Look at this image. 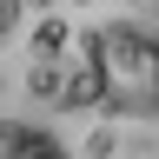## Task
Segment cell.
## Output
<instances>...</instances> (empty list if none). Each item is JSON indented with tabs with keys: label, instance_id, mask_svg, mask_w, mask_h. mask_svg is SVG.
Listing matches in <instances>:
<instances>
[{
	"label": "cell",
	"instance_id": "6da1fadb",
	"mask_svg": "<svg viewBox=\"0 0 159 159\" xmlns=\"http://www.w3.org/2000/svg\"><path fill=\"white\" fill-rule=\"evenodd\" d=\"M86 60L99 73V99L133 119H159V40L139 27H93L86 33Z\"/></svg>",
	"mask_w": 159,
	"mask_h": 159
},
{
	"label": "cell",
	"instance_id": "277c9868",
	"mask_svg": "<svg viewBox=\"0 0 159 159\" xmlns=\"http://www.w3.org/2000/svg\"><path fill=\"white\" fill-rule=\"evenodd\" d=\"M33 47H40V53H60V47H66V27H60V20H47V27L33 33Z\"/></svg>",
	"mask_w": 159,
	"mask_h": 159
},
{
	"label": "cell",
	"instance_id": "3957f363",
	"mask_svg": "<svg viewBox=\"0 0 159 159\" xmlns=\"http://www.w3.org/2000/svg\"><path fill=\"white\" fill-rule=\"evenodd\" d=\"M60 99H66V106H99V73H93V60L66 80V86H60Z\"/></svg>",
	"mask_w": 159,
	"mask_h": 159
},
{
	"label": "cell",
	"instance_id": "7a4b0ae2",
	"mask_svg": "<svg viewBox=\"0 0 159 159\" xmlns=\"http://www.w3.org/2000/svg\"><path fill=\"white\" fill-rule=\"evenodd\" d=\"M0 159H60L47 126H27V119H7L0 126Z\"/></svg>",
	"mask_w": 159,
	"mask_h": 159
}]
</instances>
